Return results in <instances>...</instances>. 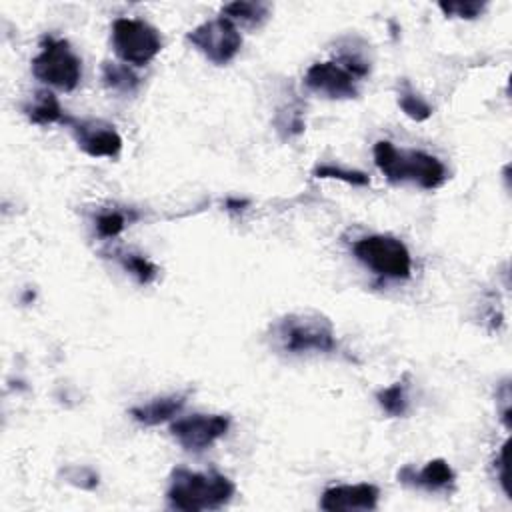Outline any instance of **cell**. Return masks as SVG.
Wrapping results in <instances>:
<instances>
[{
	"mask_svg": "<svg viewBox=\"0 0 512 512\" xmlns=\"http://www.w3.org/2000/svg\"><path fill=\"white\" fill-rule=\"evenodd\" d=\"M270 344L284 354L334 352L338 342L332 322L320 312H292L270 326Z\"/></svg>",
	"mask_w": 512,
	"mask_h": 512,
	"instance_id": "6da1fadb",
	"label": "cell"
},
{
	"mask_svg": "<svg viewBox=\"0 0 512 512\" xmlns=\"http://www.w3.org/2000/svg\"><path fill=\"white\" fill-rule=\"evenodd\" d=\"M234 490L232 480L224 474L176 468L170 474L166 500L170 508L182 512L218 510L232 500Z\"/></svg>",
	"mask_w": 512,
	"mask_h": 512,
	"instance_id": "7a4b0ae2",
	"label": "cell"
},
{
	"mask_svg": "<svg viewBox=\"0 0 512 512\" xmlns=\"http://www.w3.org/2000/svg\"><path fill=\"white\" fill-rule=\"evenodd\" d=\"M374 162L394 184L414 182L424 190H434L448 178L446 166L436 156L420 150H398L388 140H378L374 144Z\"/></svg>",
	"mask_w": 512,
	"mask_h": 512,
	"instance_id": "3957f363",
	"label": "cell"
},
{
	"mask_svg": "<svg viewBox=\"0 0 512 512\" xmlns=\"http://www.w3.org/2000/svg\"><path fill=\"white\" fill-rule=\"evenodd\" d=\"M32 74L48 86L70 92L82 78V62L66 40L44 36L40 52L32 58Z\"/></svg>",
	"mask_w": 512,
	"mask_h": 512,
	"instance_id": "277c9868",
	"label": "cell"
},
{
	"mask_svg": "<svg viewBox=\"0 0 512 512\" xmlns=\"http://www.w3.org/2000/svg\"><path fill=\"white\" fill-rule=\"evenodd\" d=\"M354 256L374 274L404 280L412 272V258L406 244L390 234H372L354 242Z\"/></svg>",
	"mask_w": 512,
	"mask_h": 512,
	"instance_id": "5b68a950",
	"label": "cell"
},
{
	"mask_svg": "<svg viewBox=\"0 0 512 512\" xmlns=\"http://www.w3.org/2000/svg\"><path fill=\"white\" fill-rule=\"evenodd\" d=\"M112 48L122 62L144 66L162 50V38L144 20L116 18L112 24Z\"/></svg>",
	"mask_w": 512,
	"mask_h": 512,
	"instance_id": "8992f818",
	"label": "cell"
},
{
	"mask_svg": "<svg viewBox=\"0 0 512 512\" xmlns=\"http://www.w3.org/2000/svg\"><path fill=\"white\" fill-rule=\"evenodd\" d=\"M186 40L210 62L214 64H228L236 58L242 46V36L238 28L226 18L206 20L200 26L192 28L186 34Z\"/></svg>",
	"mask_w": 512,
	"mask_h": 512,
	"instance_id": "52a82bcc",
	"label": "cell"
},
{
	"mask_svg": "<svg viewBox=\"0 0 512 512\" xmlns=\"http://www.w3.org/2000/svg\"><path fill=\"white\" fill-rule=\"evenodd\" d=\"M230 428L226 414H192L170 424V434L188 452H202Z\"/></svg>",
	"mask_w": 512,
	"mask_h": 512,
	"instance_id": "ba28073f",
	"label": "cell"
},
{
	"mask_svg": "<svg viewBox=\"0 0 512 512\" xmlns=\"http://www.w3.org/2000/svg\"><path fill=\"white\" fill-rule=\"evenodd\" d=\"M68 126L76 138L78 148L92 158H116L122 150L120 134L112 124L104 120L70 118Z\"/></svg>",
	"mask_w": 512,
	"mask_h": 512,
	"instance_id": "9c48e42d",
	"label": "cell"
},
{
	"mask_svg": "<svg viewBox=\"0 0 512 512\" xmlns=\"http://www.w3.org/2000/svg\"><path fill=\"white\" fill-rule=\"evenodd\" d=\"M304 84L330 100H346L358 96L356 78L338 62H316L304 74Z\"/></svg>",
	"mask_w": 512,
	"mask_h": 512,
	"instance_id": "30bf717a",
	"label": "cell"
},
{
	"mask_svg": "<svg viewBox=\"0 0 512 512\" xmlns=\"http://www.w3.org/2000/svg\"><path fill=\"white\" fill-rule=\"evenodd\" d=\"M380 490L374 484H340L324 490L320 508L326 512L340 510H374L378 506Z\"/></svg>",
	"mask_w": 512,
	"mask_h": 512,
	"instance_id": "8fae6325",
	"label": "cell"
},
{
	"mask_svg": "<svg viewBox=\"0 0 512 512\" xmlns=\"http://www.w3.org/2000/svg\"><path fill=\"white\" fill-rule=\"evenodd\" d=\"M398 480L406 486L424 488V490H448L454 484V470L442 458L430 460L424 468L416 470L414 466H404L398 470Z\"/></svg>",
	"mask_w": 512,
	"mask_h": 512,
	"instance_id": "7c38bea8",
	"label": "cell"
},
{
	"mask_svg": "<svg viewBox=\"0 0 512 512\" xmlns=\"http://www.w3.org/2000/svg\"><path fill=\"white\" fill-rule=\"evenodd\" d=\"M186 404V394H170L162 398H154L146 404L134 406L130 410L132 418L144 426H158L170 418H174L182 406Z\"/></svg>",
	"mask_w": 512,
	"mask_h": 512,
	"instance_id": "4fadbf2b",
	"label": "cell"
},
{
	"mask_svg": "<svg viewBox=\"0 0 512 512\" xmlns=\"http://www.w3.org/2000/svg\"><path fill=\"white\" fill-rule=\"evenodd\" d=\"M26 118L34 124H68L72 116L64 114L60 102L56 100V96L50 90H40L36 92L24 106H22Z\"/></svg>",
	"mask_w": 512,
	"mask_h": 512,
	"instance_id": "5bb4252c",
	"label": "cell"
},
{
	"mask_svg": "<svg viewBox=\"0 0 512 512\" xmlns=\"http://www.w3.org/2000/svg\"><path fill=\"white\" fill-rule=\"evenodd\" d=\"M270 14V6L266 2H230L222 8V18L230 20L234 26H260Z\"/></svg>",
	"mask_w": 512,
	"mask_h": 512,
	"instance_id": "9a60e30c",
	"label": "cell"
},
{
	"mask_svg": "<svg viewBox=\"0 0 512 512\" xmlns=\"http://www.w3.org/2000/svg\"><path fill=\"white\" fill-rule=\"evenodd\" d=\"M102 80L104 84L120 94H134L140 88V78L128 64L104 62L102 64Z\"/></svg>",
	"mask_w": 512,
	"mask_h": 512,
	"instance_id": "2e32d148",
	"label": "cell"
},
{
	"mask_svg": "<svg viewBox=\"0 0 512 512\" xmlns=\"http://www.w3.org/2000/svg\"><path fill=\"white\" fill-rule=\"evenodd\" d=\"M398 106L408 118L416 122H424L432 116V106L406 80L400 84V90H398Z\"/></svg>",
	"mask_w": 512,
	"mask_h": 512,
	"instance_id": "e0dca14e",
	"label": "cell"
},
{
	"mask_svg": "<svg viewBox=\"0 0 512 512\" xmlns=\"http://www.w3.org/2000/svg\"><path fill=\"white\" fill-rule=\"evenodd\" d=\"M376 400L388 416H404L408 412V392L404 382H394L392 386L378 390Z\"/></svg>",
	"mask_w": 512,
	"mask_h": 512,
	"instance_id": "ac0fdd59",
	"label": "cell"
},
{
	"mask_svg": "<svg viewBox=\"0 0 512 512\" xmlns=\"http://www.w3.org/2000/svg\"><path fill=\"white\" fill-rule=\"evenodd\" d=\"M118 260H120L122 268L126 272H130L140 284H150L158 276V268L148 258H144L140 254L126 252V254H120Z\"/></svg>",
	"mask_w": 512,
	"mask_h": 512,
	"instance_id": "d6986e66",
	"label": "cell"
},
{
	"mask_svg": "<svg viewBox=\"0 0 512 512\" xmlns=\"http://www.w3.org/2000/svg\"><path fill=\"white\" fill-rule=\"evenodd\" d=\"M314 176L316 178L342 180V182L352 184V186H368L370 184V178L364 172H360V170H346V168H340V166H334V164L316 166L314 168Z\"/></svg>",
	"mask_w": 512,
	"mask_h": 512,
	"instance_id": "ffe728a7",
	"label": "cell"
},
{
	"mask_svg": "<svg viewBox=\"0 0 512 512\" xmlns=\"http://www.w3.org/2000/svg\"><path fill=\"white\" fill-rule=\"evenodd\" d=\"M440 10L446 16H456V18H466L472 20L476 16H480L486 8V2H478V0H460V2H440L438 4Z\"/></svg>",
	"mask_w": 512,
	"mask_h": 512,
	"instance_id": "44dd1931",
	"label": "cell"
},
{
	"mask_svg": "<svg viewBox=\"0 0 512 512\" xmlns=\"http://www.w3.org/2000/svg\"><path fill=\"white\" fill-rule=\"evenodd\" d=\"M126 228V214L118 210L104 212L96 218V232L102 238H114Z\"/></svg>",
	"mask_w": 512,
	"mask_h": 512,
	"instance_id": "7402d4cb",
	"label": "cell"
},
{
	"mask_svg": "<svg viewBox=\"0 0 512 512\" xmlns=\"http://www.w3.org/2000/svg\"><path fill=\"white\" fill-rule=\"evenodd\" d=\"M66 482L82 488V490H92L98 486V474L92 468L86 466H70L64 470Z\"/></svg>",
	"mask_w": 512,
	"mask_h": 512,
	"instance_id": "603a6c76",
	"label": "cell"
}]
</instances>
